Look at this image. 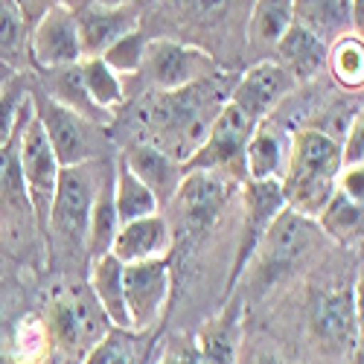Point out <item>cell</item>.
Instances as JSON below:
<instances>
[{"mask_svg": "<svg viewBox=\"0 0 364 364\" xmlns=\"http://www.w3.org/2000/svg\"><path fill=\"white\" fill-rule=\"evenodd\" d=\"M294 21L315 36L338 38L350 29V0H294Z\"/></svg>", "mask_w": 364, "mask_h": 364, "instance_id": "484cf974", "label": "cell"}, {"mask_svg": "<svg viewBox=\"0 0 364 364\" xmlns=\"http://www.w3.org/2000/svg\"><path fill=\"white\" fill-rule=\"evenodd\" d=\"M291 151V134L274 119H259L251 129V137L245 143V155H242V166H245V181H265V178H283L286 164Z\"/></svg>", "mask_w": 364, "mask_h": 364, "instance_id": "e0dca14e", "label": "cell"}, {"mask_svg": "<svg viewBox=\"0 0 364 364\" xmlns=\"http://www.w3.org/2000/svg\"><path fill=\"white\" fill-rule=\"evenodd\" d=\"M33 102L58 166H76V164L102 158V132H100L102 126L90 123V119L79 117L76 111L65 108L62 102L50 100L44 90H36Z\"/></svg>", "mask_w": 364, "mask_h": 364, "instance_id": "5b68a950", "label": "cell"}, {"mask_svg": "<svg viewBox=\"0 0 364 364\" xmlns=\"http://www.w3.org/2000/svg\"><path fill=\"white\" fill-rule=\"evenodd\" d=\"M36 233H38V225H36L33 204H29L23 178H21L18 134H15L6 146H0V236L18 248L29 236L36 239Z\"/></svg>", "mask_w": 364, "mask_h": 364, "instance_id": "4fadbf2b", "label": "cell"}, {"mask_svg": "<svg viewBox=\"0 0 364 364\" xmlns=\"http://www.w3.org/2000/svg\"><path fill=\"white\" fill-rule=\"evenodd\" d=\"M0 62L18 73L29 65V21L18 0H0Z\"/></svg>", "mask_w": 364, "mask_h": 364, "instance_id": "f546056e", "label": "cell"}, {"mask_svg": "<svg viewBox=\"0 0 364 364\" xmlns=\"http://www.w3.org/2000/svg\"><path fill=\"white\" fill-rule=\"evenodd\" d=\"M155 364H201V355H198V347H196V338H184V336H178L172 338L161 358Z\"/></svg>", "mask_w": 364, "mask_h": 364, "instance_id": "74e56055", "label": "cell"}, {"mask_svg": "<svg viewBox=\"0 0 364 364\" xmlns=\"http://www.w3.org/2000/svg\"><path fill=\"white\" fill-rule=\"evenodd\" d=\"M350 29L361 36L364 29V0H350Z\"/></svg>", "mask_w": 364, "mask_h": 364, "instance_id": "60d3db41", "label": "cell"}, {"mask_svg": "<svg viewBox=\"0 0 364 364\" xmlns=\"http://www.w3.org/2000/svg\"><path fill=\"white\" fill-rule=\"evenodd\" d=\"M0 364H18V361H15L9 353H0Z\"/></svg>", "mask_w": 364, "mask_h": 364, "instance_id": "ee69618b", "label": "cell"}, {"mask_svg": "<svg viewBox=\"0 0 364 364\" xmlns=\"http://www.w3.org/2000/svg\"><path fill=\"white\" fill-rule=\"evenodd\" d=\"M87 289L97 297L100 309L117 329H132L129 312H126V291H123V262L114 254H102L90 259V274H87Z\"/></svg>", "mask_w": 364, "mask_h": 364, "instance_id": "7402d4cb", "label": "cell"}, {"mask_svg": "<svg viewBox=\"0 0 364 364\" xmlns=\"http://www.w3.org/2000/svg\"><path fill=\"white\" fill-rule=\"evenodd\" d=\"M76 18L79 29V47L82 58L102 55L105 47H111L119 36H126L129 29L140 26V4L132 6H100L94 0H65Z\"/></svg>", "mask_w": 364, "mask_h": 364, "instance_id": "9a60e30c", "label": "cell"}, {"mask_svg": "<svg viewBox=\"0 0 364 364\" xmlns=\"http://www.w3.org/2000/svg\"><path fill=\"white\" fill-rule=\"evenodd\" d=\"M55 355L47 321L41 315H26L12 336V358L18 364H47Z\"/></svg>", "mask_w": 364, "mask_h": 364, "instance_id": "1f68e13d", "label": "cell"}, {"mask_svg": "<svg viewBox=\"0 0 364 364\" xmlns=\"http://www.w3.org/2000/svg\"><path fill=\"white\" fill-rule=\"evenodd\" d=\"M100 169L102 158L58 169V184L47 222V254H53L55 245H62L65 251L85 248L90 204H94V196L105 178V172L100 175Z\"/></svg>", "mask_w": 364, "mask_h": 364, "instance_id": "6da1fadb", "label": "cell"}, {"mask_svg": "<svg viewBox=\"0 0 364 364\" xmlns=\"http://www.w3.org/2000/svg\"><path fill=\"white\" fill-rule=\"evenodd\" d=\"M294 85L297 82L280 62H257L254 68H248L236 79L228 100L245 114L251 123H259V119L271 117V111L291 94Z\"/></svg>", "mask_w": 364, "mask_h": 364, "instance_id": "5bb4252c", "label": "cell"}, {"mask_svg": "<svg viewBox=\"0 0 364 364\" xmlns=\"http://www.w3.org/2000/svg\"><path fill=\"white\" fill-rule=\"evenodd\" d=\"M143 79L158 94H172V90H184L201 79H210L219 73V62L207 50L172 38H155L146 44L143 55Z\"/></svg>", "mask_w": 364, "mask_h": 364, "instance_id": "52a82bcc", "label": "cell"}, {"mask_svg": "<svg viewBox=\"0 0 364 364\" xmlns=\"http://www.w3.org/2000/svg\"><path fill=\"white\" fill-rule=\"evenodd\" d=\"M242 344V303L230 300L228 306L210 318L196 336L201 364H239Z\"/></svg>", "mask_w": 364, "mask_h": 364, "instance_id": "d6986e66", "label": "cell"}, {"mask_svg": "<svg viewBox=\"0 0 364 364\" xmlns=\"http://www.w3.org/2000/svg\"><path fill=\"white\" fill-rule=\"evenodd\" d=\"M361 306H358V289H329L315 297L312 303V338L329 353H347L355 350L358 332H361Z\"/></svg>", "mask_w": 364, "mask_h": 364, "instance_id": "8fae6325", "label": "cell"}, {"mask_svg": "<svg viewBox=\"0 0 364 364\" xmlns=\"http://www.w3.org/2000/svg\"><path fill=\"white\" fill-rule=\"evenodd\" d=\"M294 23V0H254L248 15L251 47H274Z\"/></svg>", "mask_w": 364, "mask_h": 364, "instance_id": "4316f807", "label": "cell"}, {"mask_svg": "<svg viewBox=\"0 0 364 364\" xmlns=\"http://www.w3.org/2000/svg\"><path fill=\"white\" fill-rule=\"evenodd\" d=\"M254 123L242 114L230 100L219 108L213 123L207 126L204 137L190 155L181 161V169H213L228 178H242L245 166H242V155H245V143L251 137Z\"/></svg>", "mask_w": 364, "mask_h": 364, "instance_id": "8992f818", "label": "cell"}, {"mask_svg": "<svg viewBox=\"0 0 364 364\" xmlns=\"http://www.w3.org/2000/svg\"><path fill=\"white\" fill-rule=\"evenodd\" d=\"M18 166H21V178L29 196L36 213V225L38 233L47 245V222H50V207H53V196H55V184H58V161L50 149V140L36 117V102L21 119L18 129Z\"/></svg>", "mask_w": 364, "mask_h": 364, "instance_id": "3957f363", "label": "cell"}, {"mask_svg": "<svg viewBox=\"0 0 364 364\" xmlns=\"http://www.w3.org/2000/svg\"><path fill=\"white\" fill-rule=\"evenodd\" d=\"M341 169V143L318 129H303L291 134V151L286 172H306V175H329L336 178Z\"/></svg>", "mask_w": 364, "mask_h": 364, "instance_id": "44dd1931", "label": "cell"}, {"mask_svg": "<svg viewBox=\"0 0 364 364\" xmlns=\"http://www.w3.org/2000/svg\"><path fill=\"white\" fill-rule=\"evenodd\" d=\"M283 204V190L277 178H265V181H245V219H242V236H239V248L233 257V268L225 286V297L233 294L239 286V277L245 274V268L254 262V254L259 248V242L268 230V225L274 222Z\"/></svg>", "mask_w": 364, "mask_h": 364, "instance_id": "9c48e42d", "label": "cell"}, {"mask_svg": "<svg viewBox=\"0 0 364 364\" xmlns=\"http://www.w3.org/2000/svg\"><path fill=\"white\" fill-rule=\"evenodd\" d=\"M274 50L277 62L291 73L294 82L315 79L326 65V41L297 21L286 29V36L274 44Z\"/></svg>", "mask_w": 364, "mask_h": 364, "instance_id": "ffe728a7", "label": "cell"}, {"mask_svg": "<svg viewBox=\"0 0 364 364\" xmlns=\"http://www.w3.org/2000/svg\"><path fill=\"white\" fill-rule=\"evenodd\" d=\"M119 158L129 164V169L143 181L151 193H155L158 204L172 201L181 178H184V169H181L178 158H172L169 151H164L158 143H149V140L129 146Z\"/></svg>", "mask_w": 364, "mask_h": 364, "instance_id": "ac0fdd59", "label": "cell"}, {"mask_svg": "<svg viewBox=\"0 0 364 364\" xmlns=\"http://www.w3.org/2000/svg\"><path fill=\"white\" fill-rule=\"evenodd\" d=\"M178 9L184 12L190 21L213 23L230 9V0H178Z\"/></svg>", "mask_w": 364, "mask_h": 364, "instance_id": "8d00e7d4", "label": "cell"}, {"mask_svg": "<svg viewBox=\"0 0 364 364\" xmlns=\"http://www.w3.org/2000/svg\"><path fill=\"white\" fill-rule=\"evenodd\" d=\"M146 44H149L146 33H143L140 26H134V29H129L126 36H119L111 47H105L100 58H102V62H105L117 76H134V73H140V68H143Z\"/></svg>", "mask_w": 364, "mask_h": 364, "instance_id": "e575fe53", "label": "cell"}, {"mask_svg": "<svg viewBox=\"0 0 364 364\" xmlns=\"http://www.w3.org/2000/svg\"><path fill=\"white\" fill-rule=\"evenodd\" d=\"M82 364H143L140 358V344L132 329H117L111 326L105 336L94 344Z\"/></svg>", "mask_w": 364, "mask_h": 364, "instance_id": "836d02e7", "label": "cell"}, {"mask_svg": "<svg viewBox=\"0 0 364 364\" xmlns=\"http://www.w3.org/2000/svg\"><path fill=\"white\" fill-rule=\"evenodd\" d=\"M79 76H82V85L87 90V97L94 100V105L102 108L108 117H117V111L123 108V102H126L123 76H117L100 55L82 58L79 62Z\"/></svg>", "mask_w": 364, "mask_h": 364, "instance_id": "83f0119b", "label": "cell"}, {"mask_svg": "<svg viewBox=\"0 0 364 364\" xmlns=\"http://www.w3.org/2000/svg\"><path fill=\"white\" fill-rule=\"evenodd\" d=\"M44 76V94L55 102H62L65 108L76 111L79 117L90 119L97 126H108L114 123V117H108L102 108L94 105V100L87 97V90L82 85V76H79V62L76 65H68V68H53V70H41Z\"/></svg>", "mask_w": 364, "mask_h": 364, "instance_id": "603a6c76", "label": "cell"}, {"mask_svg": "<svg viewBox=\"0 0 364 364\" xmlns=\"http://www.w3.org/2000/svg\"><path fill=\"white\" fill-rule=\"evenodd\" d=\"M172 245H175V236L169 222L161 213H151V216L119 225L108 254H114L123 265H129V262L166 259L172 254Z\"/></svg>", "mask_w": 364, "mask_h": 364, "instance_id": "2e32d148", "label": "cell"}, {"mask_svg": "<svg viewBox=\"0 0 364 364\" xmlns=\"http://www.w3.org/2000/svg\"><path fill=\"white\" fill-rule=\"evenodd\" d=\"M321 230L312 219L294 213V210L283 207L268 225L259 248H257V271L262 283H274L291 271H297L312 251H318Z\"/></svg>", "mask_w": 364, "mask_h": 364, "instance_id": "277c9868", "label": "cell"}, {"mask_svg": "<svg viewBox=\"0 0 364 364\" xmlns=\"http://www.w3.org/2000/svg\"><path fill=\"white\" fill-rule=\"evenodd\" d=\"M364 161V117L361 111L353 114L347 134L341 140V166H358Z\"/></svg>", "mask_w": 364, "mask_h": 364, "instance_id": "d590c367", "label": "cell"}, {"mask_svg": "<svg viewBox=\"0 0 364 364\" xmlns=\"http://www.w3.org/2000/svg\"><path fill=\"white\" fill-rule=\"evenodd\" d=\"M332 79L338 85L355 90L364 82V47H361V36L355 33H344L338 38H332V44H326V65Z\"/></svg>", "mask_w": 364, "mask_h": 364, "instance_id": "4dcf8cb0", "label": "cell"}, {"mask_svg": "<svg viewBox=\"0 0 364 364\" xmlns=\"http://www.w3.org/2000/svg\"><path fill=\"white\" fill-rule=\"evenodd\" d=\"M33 105V90L23 82L21 73H15L4 87H0V146H6L18 129L23 114Z\"/></svg>", "mask_w": 364, "mask_h": 364, "instance_id": "d6a6232c", "label": "cell"}, {"mask_svg": "<svg viewBox=\"0 0 364 364\" xmlns=\"http://www.w3.org/2000/svg\"><path fill=\"white\" fill-rule=\"evenodd\" d=\"M336 190L344 193L350 201L364 204V166H341L336 175Z\"/></svg>", "mask_w": 364, "mask_h": 364, "instance_id": "f35d334b", "label": "cell"}, {"mask_svg": "<svg viewBox=\"0 0 364 364\" xmlns=\"http://www.w3.org/2000/svg\"><path fill=\"white\" fill-rule=\"evenodd\" d=\"M123 291H126V312L132 332L155 329L169 306V294H172L169 257L123 265Z\"/></svg>", "mask_w": 364, "mask_h": 364, "instance_id": "ba28073f", "label": "cell"}, {"mask_svg": "<svg viewBox=\"0 0 364 364\" xmlns=\"http://www.w3.org/2000/svg\"><path fill=\"white\" fill-rule=\"evenodd\" d=\"M15 73H18V70H12L9 65H4V62H0V87H4V85H6V82L15 76Z\"/></svg>", "mask_w": 364, "mask_h": 364, "instance_id": "7bdbcfd3", "label": "cell"}, {"mask_svg": "<svg viewBox=\"0 0 364 364\" xmlns=\"http://www.w3.org/2000/svg\"><path fill=\"white\" fill-rule=\"evenodd\" d=\"M44 321L50 329L53 347L73 361H82L111 329V321L100 309L97 297L90 294V289H79V286L58 289L47 303Z\"/></svg>", "mask_w": 364, "mask_h": 364, "instance_id": "7a4b0ae2", "label": "cell"}, {"mask_svg": "<svg viewBox=\"0 0 364 364\" xmlns=\"http://www.w3.org/2000/svg\"><path fill=\"white\" fill-rule=\"evenodd\" d=\"M111 193H114V207H117L119 225L151 216V213H161V204H158L155 193L129 169V164L123 158H119L111 169Z\"/></svg>", "mask_w": 364, "mask_h": 364, "instance_id": "cb8c5ba5", "label": "cell"}, {"mask_svg": "<svg viewBox=\"0 0 364 364\" xmlns=\"http://www.w3.org/2000/svg\"><path fill=\"white\" fill-rule=\"evenodd\" d=\"M318 230L336 239L338 245H358L361 242V228H364V204L350 201L344 193H332L326 207L315 219Z\"/></svg>", "mask_w": 364, "mask_h": 364, "instance_id": "d4e9b609", "label": "cell"}, {"mask_svg": "<svg viewBox=\"0 0 364 364\" xmlns=\"http://www.w3.org/2000/svg\"><path fill=\"white\" fill-rule=\"evenodd\" d=\"M119 228L117 219V207H114V193H111V178H102V184L90 204V216H87V233H85V251L90 259H97L111 251L114 233Z\"/></svg>", "mask_w": 364, "mask_h": 364, "instance_id": "f1b7e54d", "label": "cell"}, {"mask_svg": "<svg viewBox=\"0 0 364 364\" xmlns=\"http://www.w3.org/2000/svg\"><path fill=\"white\" fill-rule=\"evenodd\" d=\"M94 4H100V6H111V9H117V6H132V4H140V0H94Z\"/></svg>", "mask_w": 364, "mask_h": 364, "instance_id": "b9f144b4", "label": "cell"}, {"mask_svg": "<svg viewBox=\"0 0 364 364\" xmlns=\"http://www.w3.org/2000/svg\"><path fill=\"white\" fill-rule=\"evenodd\" d=\"M230 190L233 178L213 169H190L181 178L169 204L178 207V219L187 233H201L216 222L219 210L230 198Z\"/></svg>", "mask_w": 364, "mask_h": 364, "instance_id": "7c38bea8", "label": "cell"}, {"mask_svg": "<svg viewBox=\"0 0 364 364\" xmlns=\"http://www.w3.org/2000/svg\"><path fill=\"white\" fill-rule=\"evenodd\" d=\"M21 4V9H23V15H26V21H36L47 6H53V4H58V0H18Z\"/></svg>", "mask_w": 364, "mask_h": 364, "instance_id": "ab89813d", "label": "cell"}, {"mask_svg": "<svg viewBox=\"0 0 364 364\" xmlns=\"http://www.w3.org/2000/svg\"><path fill=\"white\" fill-rule=\"evenodd\" d=\"M76 62H82L76 18L65 0H58L47 6L36 18V26L29 29V65H36L38 70H53Z\"/></svg>", "mask_w": 364, "mask_h": 364, "instance_id": "30bf717a", "label": "cell"}]
</instances>
